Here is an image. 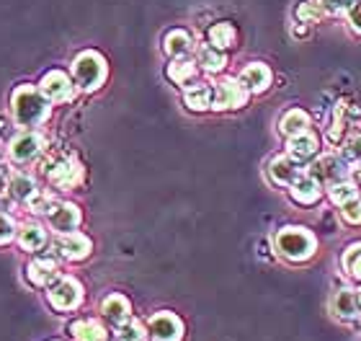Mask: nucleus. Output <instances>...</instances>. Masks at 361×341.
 <instances>
[{
    "label": "nucleus",
    "mask_w": 361,
    "mask_h": 341,
    "mask_svg": "<svg viewBox=\"0 0 361 341\" xmlns=\"http://www.w3.org/2000/svg\"><path fill=\"white\" fill-rule=\"evenodd\" d=\"M11 112L18 127H39L49 119V99H47L42 88L34 85H18L11 96Z\"/></svg>",
    "instance_id": "nucleus-1"
},
{
    "label": "nucleus",
    "mask_w": 361,
    "mask_h": 341,
    "mask_svg": "<svg viewBox=\"0 0 361 341\" xmlns=\"http://www.w3.org/2000/svg\"><path fill=\"white\" fill-rule=\"evenodd\" d=\"M276 251L286 261H305L315 253V235L305 227H284L276 235Z\"/></svg>",
    "instance_id": "nucleus-2"
},
{
    "label": "nucleus",
    "mask_w": 361,
    "mask_h": 341,
    "mask_svg": "<svg viewBox=\"0 0 361 341\" xmlns=\"http://www.w3.org/2000/svg\"><path fill=\"white\" fill-rule=\"evenodd\" d=\"M73 78L78 88L96 91L106 80V60L98 52H80L73 62Z\"/></svg>",
    "instance_id": "nucleus-3"
},
{
    "label": "nucleus",
    "mask_w": 361,
    "mask_h": 341,
    "mask_svg": "<svg viewBox=\"0 0 361 341\" xmlns=\"http://www.w3.org/2000/svg\"><path fill=\"white\" fill-rule=\"evenodd\" d=\"M47 181L52 184L54 189H75L78 184L83 181V166L80 160L73 158V155H60V158H52L44 168Z\"/></svg>",
    "instance_id": "nucleus-4"
},
{
    "label": "nucleus",
    "mask_w": 361,
    "mask_h": 341,
    "mask_svg": "<svg viewBox=\"0 0 361 341\" xmlns=\"http://www.w3.org/2000/svg\"><path fill=\"white\" fill-rule=\"evenodd\" d=\"M49 305H52L54 311L60 313H68V311H75L80 300H83V287H80V282L73 280V277H60V280L54 282L49 292Z\"/></svg>",
    "instance_id": "nucleus-5"
},
{
    "label": "nucleus",
    "mask_w": 361,
    "mask_h": 341,
    "mask_svg": "<svg viewBox=\"0 0 361 341\" xmlns=\"http://www.w3.org/2000/svg\"><path fill=\"white\" fill-rule=\"evenodd\" d=\"M47 150V140L39 132H21L18 137L11 140L8 145V155L13 163H34L42 158V152Z\"/></svg>",
    "instance_id": "nucleus-6"
},
{
    "label": "nucleus",
    "mask_w": 361,
    "mask_h": 341,
    "mask_svg": "<svg viewBox=\"0 0 361 341\" xmlns=\"http://www.w3.org/2000/svg\"><path fill=\"white\" fill-rule=\"evenodd\" d=\"M348 171H351V168H348L346 158H341V155H336V152H328V155H320V158L315 160V166L310 168V176H315L323 186L331 189L333 184L346 181Z\"/></svg>",
    "instance_id": "nucleus-7"
},
{
    "label": "nucleus",
    "mask_w": 361,
    "mask_h": 341,
    "mask_svg": "<svg viewBox=\"0 0 361 341\" xmlns=\"http://www.w3.org/2000/svg\"><path fill=\"white\" fill-rule=\"evenodd\" d=\"M147 331H150L152 341H180L183 339V323L176 313L171 311H160L155 313L147 323Z\"/></svg>",
    "instance_id": "nucleus-8"
},
{
    "label": "nucleus",
    "mask_w": 361,
    "mask_h": 341,
    "mask_svg": "<svg viewBox=\"0 0 361 341\" xmlns=\"http://www.w3.org/2000/svg\"><path fill=\"white\" fill-rule=\"evenodd\" d=\"M248 101V91L240 80H222L214 85V104L212 109L217 112H227V109H240Z\"/></svg>",
    "instance_id": "nucleus-9"
},
{
    "label": "nucleus",
    "mask_w": 361,
    "mask_h": 341,
    "mask_svg": "<svg viewBox=\"0 0 361 341\" xmlns=\"http://www.w3.org/2000/svg\"><path fill=\"white\" fill-rule=\"evenodd\" d=\"M26 277L34 287H52L60 280V264L54 256H37L26 266Z\"/></svg>",
    "instance_id": "nucleus-10"
},
{
    "label": "nucleus",
    "mask_w": 361,
    "mask_h": 341,
    "mask_svg": "<svg viewBox=\"0 0 361 341\" xmlns=\"http://www.w3.org/2000/svg\"><path fill=\"white\" fill-rule=\"evenodd\" d=\"M54 249H57V253L62 258H68V261H83L90 253V249H93V243H90L88 235L73 230V233H62L57 238V243H54Z\"/></svg>",
    "instance_id": "nucleus-11"
},
{
    "label": "nucleus",
    "mask_w": 361,
    "mask_h": 341,
    "mask_svg": "<svg viewBox=\"0 0 361 341\" xmlns=\"http://www.w3.org/2000/svg\"><path fill=\"white\" fill-rule=\"evenodd\" d=\"M269 176L279 186H292L305 176V171H302L300 160H294L292 155H279L269 163Z\"/></svg>",
    "instance_id": "nucleus-12"
},
{
    "label": "nucleus",
    "mask_w": 361,
    "mask_h": 341,
    "mask_svg": "<svg viewBox=\"0 0 361 341\" xmlns=\"http://www.w3.org/2000/svg\"><path fill=\"white\" fill-rule=\"evenodd\" d=\"M42 93H44L49 101L62 104V101H70L75 96V85H73V80H70L62 70H52V73H47V76L42 78Z\"/></svg>",
    "instance_id": "nucleus-13"
},
{
    "label": "nucleus",
    "mask_w": 361,
    "mask_h": 341,
    "mask_svg": "<svg viewBox=\"0 0 361 341\" xmlns=\"http://www.w3.org/2000/svg\"><path fill=\"white\" fill-rule=\"evenodd\" d=\"M47 220H49V225L62 235V233H73V230H78V225H80L83 217H80L78 205H73V202H57V207L47 215Z\"/></svg>",
    "instance_id": "nucleus-14"
},
{
    "label": "nucleus",
    "mask_w": 361,
    "mask_h": 341,
    "mask_svg": "<svg viewBox=\"0 0 361 341\" xmlns=\"http://www.w3.org/2000/svg\"><path fill=\"white\" fill-rule=\"evenodd\" d=\"M101 316L106 318L109 326L119 328L132 318V305H129V300L124 295H109L101 303Z\"/></svg>",
    "instance_id": "nucleus-15"
},
{
    "label": "nucleus",
    "mask_w": 361,
    "mask_h": 341,
    "mask_svg": "<svg viewBox=\"0 0 361 341\" xmlns=\"http://www.w3.org/2000/svg\"><path fill=\"white\" fill-rule=\"evenodd\" d=\"M317 150H320V143H317V137L312 135L310 129H305V132H300V135L289 137V143H286V155H292V158L300 160V163L315 158Z\"/></svg>",
    "instance_id": "nucleus-16"
},
{
    "label": "nucleus",
    "mask_w": 361,
    "mask_h": 341,
    "mask_svg": "<svg viewBox=\"0 0 361 341\" xmlns=\"http://www.w3.org/2000/svg\"><path fill=\"white\" fill-rule=\"evenodd\" d=\"M333 313L343 321H351L356 318L361 313V305H359V292L351 287H341L336 295H333V303H331Z\"/></svg>",
    "instance_id": "nucleus-17"
},
{
    "label": "nucleus",
    "mask_w": 361,
    "mask_h": 341,
    "mask_svg": "<svg viewBox=\"0 0 361 341\" xmlns=\"http://www.w3.org/2000/svg\"><path fill=\"white\" fill-rule=\"evenodd\" d=\"M289 194H292V199L297 205H315L317 199H320V194H323V184L317 181L315 176L305 174L300 181L289 186Z\"/></svg>",
    "instance_id": "nucleus-18"
},
{
    "label": "nucleus",
    "mask_w": 361,
    "mask_h": 341,
    "mask_svg": "<svg viewBox=\"0 0 361 341\" xmlns=\"http://www.w3.org/2000/svg\"><path fill=\"white\" fill-rule=\"evenodd\" d=\"M240 83L245 85L248 93H264L271 85V70L266 68L264 62H250L248 68L243 70Z\"/></svg>",
    "instance_id": "nucleus-19"
},
{
    "label": "nucleus",
    "mask_w": 361,
    "mask_h": 341,
    "mask_svg": "<svg viewBox=\"0 0 361 341\" xmlns=\"http://www.w3.org/2000/svg\"><path fill=\"white\" fill-rule=\"evenodd\" d=\"M163 49H166V54H171L173 60H178V57H186V54L194 49V37H191L186 29L168 31L166 39H163Z\"/></svg>",
    "instance_id": "nucleus-20"
},
{
    "label": "nucleus",
    "mask_w": 361,
    "mask_h": 341,
    "mask_svg": "<svg viewBox=\"0 0 361 341\" xmlns=\"http://www.w3.org/2000/svg\"><path fill=\"white\" fill-rule=\"evenodd\" d=\"M183 104H186L191 112H207V109H212V104H214V85L196 83V85H191V88H186Z\"/></svg>",
    "instance_id": "nucleus-21"
},
{
    "label": "nucleus",
    "mask_w": 361,
    "mask_h": 341,
    "mask_svg": "<svg viewBox=\"0 0 361 341\" xmlns=\"http://www.w3.org/2000/svg\"><path fill=\"white\" fill-rule=\"evenodd\" d=\"M8 191H11V197L23 202V205H29L31 199L39 194V186L37 181L26 174H13L11 176V184H8Z\"/></svg>",
    "instance_id": "nucleus-22"
},
{
    "label": "nucleus",
    "mask_w": 361,
    "mask_h": 341,
    "mask_svg": "<svg viewBox=\"0 0 361 341\" xmlns=\"http://www.w3.org/2000/svg\"><path fill=\"white\" fill-rule=\"evenodd\" d=\"M196 62H199L202 70H207V73H219V70H225L227 57H225V52L217 49L214 44H202L196 49Z\"/></svg>",
    "instance_id": "nucleus-23"
},
{
    "label": "nucleus",
    "mask_w": 361,
    "mask_h": 341,
    "mask_svg": "<svg viewBox=\"0 0 361 341\" xmlns=\"http://www.w3.org/2000/svg\"><path fill=\"white\" fill-rule=\"evenodd\" d=\"M70 334H73L75 341H106V328L93 318L75 321L70 326Z\"/></svg>",
    "instance_id": "nucleus-24"
},
{
    "label": "nucleus",
    "mask_w": 361,
    "mask_h": 341,
    "mask_svg": "<svg viewBox=\"0 0 361 341\" xmlns=\"http://www.w3.org/2000/svg\"><path fill=\"white\" fill-rule=\"evenodd\" d=\"M18 246L23 251H42L47 246V233L44 227L37 225V222H29L18 230Z\"/></svg>",
    "instance_id": "nucleus-25"
},
{
    "label": "nucleus",
    "mask_w": 361,
    "mask_h": 341,
    "mask_svg": "<svg viewBox=\"0 0 361 341\" xmlns=\"http://www.w3.org/2000/svg\"><path fill=\"white\" fill-rule=\"evenodd\" d=\"M310 127V116L307 112H302V109H292V112H286L279 121V132H284L286 137H294L305 132Z\"/></svg>",
    "instance_id": "nucleus-26"
},
{
    "label": "nucleus",
    "mask_w": 361,
    "mask_h": 341,
    "mask_svg": "<svg viewBox=\"0 0 361 341\" xmlns=\"http://www.w3.org/2000/svg\"><path fill=\"white\" fill-rule=\"evenodd\" d=\"M168 78L176 85H188L196 78V62L186 60V57H178V60H173L168 65Z\"/></svg>",
    "instance_id": "nucleus-27"
},
{
    "label": "nucleus",
    "mask_w": 361,
    "mask_h": 341,
    "mask_svg": "<svg viewBox=\"0 0 361 341\" xmlns=\"http://www.w3.org/2000/svg\"><path fill=\"white\" fill-rule=\"evenodd\" d=\"M209 44H214L217 49H230L235 44V26L233 23H214L209 29Z\"/></svg>",
    "instance_id": "nucleus-28"
},
{
    "label": "nucleus",
    "mask_w": 361,
    "mask_h": 341,
    "mask_svg": "<svg viewBox=\"0 0 361 341\" xmlns=\"http://www.w3.org/2000/svg\"><path fill=\"white\" fill-rule=\"evenodd\" d=\"M297 21L302 23H315L320 21L325 16V8H323V0H305V3H300L297 6Z\"/></svg>",
    "instance_id": "nucleus-29"
},
{
    "label": "nucleus",
    "mask_w": 361,
    "mask_h": 341,
    "mask_svg": "<svg viewBox=\"0 0 361 341\" xmlns=\"http://www.w3.org/2000/svg\"><path fill=\"white\" fill-rule=\"evenodd\" d=\"M147 336H150V331H145L142 323L132 318L116 328V341H147Z\"/></svg>",
    "instance_id": "nucleus-30"
},
{
    "label": "nucleus",
    "mask_w": 361,
    "mask_h": 341,
    "mask_svg": "<svg viewBox=\"0 0 361 341\" xmlns=\"http://www.w3.org/2000/svg\"><path fill=\"white\" fill-rule=\"evenodd\" d=\"M356 197H359V191H356V184H351V181H338L331 186L333 205L343 207L346 202H351V199H356Z\"/></svg>",
    "instance_id": "nucleus-31"
},
{
    "label": "nucleus",
    "mask_w": 361,
    "mask_h": 341,
    "mask_svg": "<svg viewBox=\"0 0 361 341\" xmlns=\"http://www.w3.org/2000/svg\"><path fill=\"white\" fill-rule=\"evenodd\" d=\"M343 266H346V272L351 274L354 280H361V243H354V246L343 253Z\"/></svg>",
    "instance_id": "nucleus-32"
},
{
    "label": "nucleus",
    "mask_w": 361,
    "mask_h": 341,
    "mask_svg": "<svg viewBox=\"0 0 361 341\" xmlns=\"http://www.w3.org/2000/svg\"><path fill=\"white\" fill-rule=\"evenodd\" d=\"M18 235V230H16V222L11 215L0 213V246H6V243H11Z\"/></svg>",
    "instance_id": "nucleus-33"
},
{
    "label": "nucleus",
    "mask_w": 361,
    "mask_h": 341,
    "mask_svg": "<svg viewBox=\"0 0 361 341\" xmlns=\"http://www.w3.org/2000/svg\"><path fill=\"white\" fill-rule=\"evenodd\" d=\"M341 215H343V220H346V222H351V225H359V222H361V197L346 202V205L341 207Z\"/></svg>",
    "instance_id": "nucleus-34"
},
{
    "label": "nucleus",
    "mask_w": 361,
    "mask_h": 341,
    "mask_svg": "<svg viewBox=\"0 0 361 341\" xmlns=\"http://www.w3.org/2000/svg\"><path fill=\"white\" fill-rule=\"evenodd\" d=\"M356 0H323V8L325 13L331 16H341V13H348L351 8H354Z\"/></svg>",
    "instance_id": "nucleus-35"
},
{
    "label": "nucleus",
    "mask_w": 361,
    "mask_h": 341,
    "mask_svg": "<svg viewBox=\"0 0 361 341\" xmlns=\"http://www.w3.org/2000/svg\"><path fill=\"white\" fill-rule=\"evenodd\" d=\"M346 160L348 163H359L361 166V135L351 137L346 143Z\"/></svg>",
    "instance_id": "nucleus-36"
},
{
    "label": "nucleus",
    "mask_w": 361,
    "mask_h": 341,
    "mask_svg": "<svg viewBox=\"0 0 361 341\" xmlns=\"http://www.w3.org/2000/svg\"><path fill=\"white\" fill-rule=\"evenodd\" d=\"M348 23H351V29H354L356 34H361V0H356L354 8L348 11Z\"/></svg>",
    "instance_id": "nucleus-37"
},
{
    "label": "nucleus",
    "mask_w": 361,
    "mask_h": 341,
    "mask_svg": "<svg viewBox=\"0 0 361 341\" xmlns=\"http://www.w3.org/2000/svg\"><path fill=\"white\" fill-rule=\"evenodd\" d=\"M8 184H11V179H8L6 163H3V158H0V197L8 191Z\"/></svg>",
    "instance_id": "nucleus-38"
},
{
    "label": "nucleus",
    "mask_w": 361,
    "mask_h": 341,
    "mask_svg": "<svg viewBox=\"0 0 361 341\" xmlns=\"http://www.w3.org/2000/svg\"><path fill=\"white\" fill-rule=\"evenodd\" d=\"M307 23H302V21H297V23H294V26H292V37L294 39H302V37H307Z\"/></svg>",
    "instance_id": "nucleus-39"
},
{
    "label": "nucleus",
    "mask_w": 361,
    "mask_h": 341,
    "mask_svg": "<svg viewBox=\"0 0 361 341\" xmlns=\"http://www.w3.org/2000/svg\"><path fill=\"white\" fill-rule=\"evenodd\" d=\"M356 179H359V184H361V166L356 168Z\"/></svg>",
    "instance_id": "nucleus-40"
},
{
    "label": "nucleus",
    "mask_w": 361,
    "mask_h": 341,
    "mask_svg": "<svg viewBox=\"0 0 361 341\" xmlns=\"http://www.w3.org/2000/svg\"><path fill=\"white\" fill-rule=\"evenodd\" d=\"M359 305H361V292H359Z\"/></svg>",
    "instance_id": "nucleus-41"
}]
</instances>
